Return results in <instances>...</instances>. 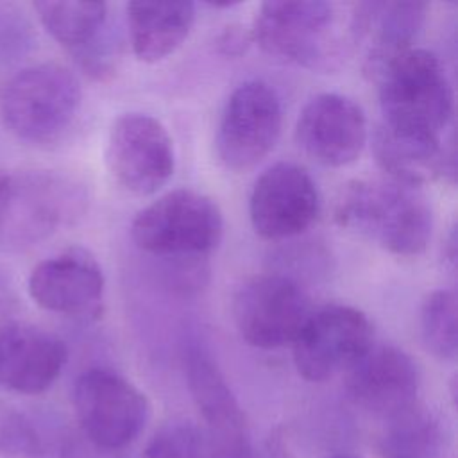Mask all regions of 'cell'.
Masks as SVG:
<instances>
[{"mask_svg":"<svg viewBox=\"0 0 458 458\" xmlns=\"http://www.w3.org/2000/svg\"><path fill=\"white\" fill-rule=\"evenodd\" d=\"M335 218L395 256L422 254L433 231L426 199L415 188L394 181L349 182L336 199Z\"/></svg>","mask_w":458,"mask_h":458,"instance_id":"obj_1","label":"cell"},{"mask_svg":"<svg viewBox=\"0 0 458 458\" xmlns=\"http://www.w3.org/2000/svg\"><path fill=\"white\" fill-rule=\"evenodd\" d=\"M381 125L401 134L442 140L453 116V88L442 61L429 50L410 48L374 77Z\"/></svg>","mask_w":458,"mask_h":458,"instance_id":"obj_2","label":"cell"},{"mask_svg":"<svg viewBox=\"0 0 458 458\" xmlns=\"http://www.w3.org/2000/svg\"><path fill=\"white\" fill-rule=\"evenodd\" d=\"M88 206L84 184L55 170L0 172V243L25 247L75 224Z\"/></svg>","mask_w":458,"mask_h":458,"instance_id":"obj_3","label":"cell"},{"mask_svg":"<svg viewBox=\"0 0 458 458\" xmlns=\"http://www.w3.org/2000/svg\"><path fill=\"white\" fill-rule=\"evenodd\" d=\"M81 100V82L70 68L39 63L9 81L2 95V118L18 140L52 143L72 127Z\"/></svg>","mask_w":458,"mask_h":458,"instance_id":"obj_4","label":"cell"},{"mask_svg":"<svg viewBox=\"0 0 458 458\" xmlns=\"http://www.w3.org/2000/svg\"><path fill=\"white\" fill-rule=\"evenodd\" d=\"M224 233L216 202L195 190L179 188L143 208L131 224L134 243L156 256L195 258L211 252Z\"/></svg>","mask_w":458,"mask_h":458,"instance_id":"obj_5","label":"cell"},{"mask_svg":"<svg viewBox=\"0 0 458 458\" xmlns=\"http://www.w3.org/2000/svg\"><path fill=\"white\" fill-rule=\"evenodd\" d=\"M338 25L331 2L279 0L261 4L250 36L268 55L315 70L340 55Z\"/></svg>","mask_w":458,"mask_h":458,"instance_id":"obj_6","label":"cell"},{"mask_svg":"<svg viewBox=\"0 0 458 458\" xmlns=\"http://www.w3.org/2000/svg\"><path fill=\"white\" fill-rule=\"evenodd\" d=\"M73 408L82 437L107 453L129 445L150 415L143 392L109 369H89L77 377Z\"/></svg>","mask_w":458,"mask_h":458,"instance_id":"obj_7","label":"cell"},{"mask_svg":"<svg viewBox=\"0 0 458 458\" xmlns=\"http://www.w3.org/2000/svg\"><path fill=\"white\" fill-rule=\"evenodd\" d=\"M311 313L304 288L286 274H259L233 297V318L242 338L259 349L293 344Z\"/></svg>","mask_w":458,"mask_h":458,"instance_id":"obj_8","label":"cell"},{"mask_svg":"<svg viewBox=\"0 0 458 458\" xmlns=\"http://www.w3.org/2000/svg\"><path fill=\"white\" fill-rule=\"evenodd\" d=\"M374 344V329L363 311L347 304L311 310L292 344L297 372L313 383L349 370Z\"/></svg>","mask_w":458,"mask_h":458,"instance_id":"obj_9","label":"cell"},{"mask_svg":"<svg viewBox=\"0 0 458 458\" xmlns=\"http://www.w3.org/2000/svg\"><path fill=\"white\" fill-rule=\"evenodd\" d=\"M283 125L281 100L263 81L242 82L227 98L218 129L216 156L234 172L256 166L277 143Z\"/></svg>","mask_w":458,"mask_h":458,"instance_id":"obj_10","label":"cell"},{"mask_svg":"<svg viewBox=\"0 0 458 458\" xmlns=\"http://www.w3.org/2000/svg\"><path fill=\"white\" fill-rule=\"evenodd\" d=\"M106 163L122 190L140 197L152 195L174 174V141L157 118L125 113L111 125Z\"/></svg>","mask_w":458,"mask_h":458,"instance_id":"obj_11","label":"cell"},{"mask_svg":"<svg viewBox=\"0 0 458 458\" xmlns=\"http://www.w3.org/2000/svg\"><path fill=\"white\" fill-rule=\"evenodd\" d=\"M320 211V197L311 175L299 165L276 163L252 186L249 216L265 240H284L304 233Z\"/></svg>","mask_w":458,"mask_h":458,"instance_id":"obj_12","label":"cell"},{"mask_svg":"<svg viewBox=\"0 0 458 458\" xmlns=\"http://www.w3.org/2000/svg\"><path fill=\"white\" fill-rule=\"evenodd\" d=\"M104 286L102 267L82 247H72L39 261L27 281L29 295L39 308L77 318L100 313Z\"/></svg>","mask_w":458,"mask_h":458,"instance_id":"obj_13","label":"cell"},{"mask_svg":"<svg viewBox=\"0 0 458 458\" xmlns=\"http://www.w3.org/2000/svg\"><path fill=\"white\" fill-rule=\"evenodd\" d=\"M184 372L204 429L224 458H256L245 413L211 356L199 345H188Z\"/></svg>","mask_w":458,"mask_h":458,"instance_id":"obj_14","label":"cell"},{"mask_svg":"<svg viewBox=\"0 0 458 458\" xmlns=\"http://www.w3.org/2000/svg\"><path fill=\"white\" fill-rule=\"evenodd\" d=\"M295 138L317 163L345 166L358 159L367 141L365 113L349 97L320 93L302 107Z\"/></svg>","mask_w":458,"mask_h":458,"instance_id":"obj_15","label":"cell"},{"mask_svg":"<svg viewBox=\"0 0 458 458\" xmlns=\"http://www.w3.org/2000/svg\"><path fill=\"white\" fill-rule=\"evenodd\" d=\"M420 372L403 349L372 344L347 370V392L363 410L386 420L417 404Z\"/></svg>","mask_w":458,"mask_h":458,"instance_id":"obj_16","label":"cell"},{"mask_svg":"<svg viewBox=\"0 0 458 458\" xmlns=\"http://www.w3.org/2000/svg\"><path fill=\"white\" fill-rule=\"evenodd\" d=\"M428 4L413 0L360 2L349 14L351 43L363 45V70L376 77L385 64L411 48L426 21Z\"/></svg>","mask_w":458,"mask_h":458,"instance_id":"obj_17","label":"cell"},{"mask_svg":"<svg viewBox=\"0 0 458 458\" xmlns=\"http://www.w3.org/2000/svg\"><path fill=\"white\" fill-rule=\"evenodd\" d=\"M68 360L64 342L54 333L23 322L0 331V386L36 395L48 390Z\"/></svg>","mask_w":458,"mask_h":458,"instance_id":"obj_18","label":"cell"},{"mask_svg":"<svg viewBox=\"0 0 458 458\" xmlns=\"http://www.w3.org/2000/svg\"><path fill=\"white\" fill-rule=\"evenodd\" d=\"M34 9L45 30L75 57L84 72L98 79L111 73L104 2L43 0L36 2Z\"/></svg>","mask_w":458,"mask_h":458,"instance_id":"obj_19","label":"cell"},{"mask_svg":"<svg viewBox=\"0 0 458 458\" xmlns=\"http://www.w3.org/2000/svg\"><path fill=\"white\" fill-rule=\"evenodd\" d=\"M377 165L394 182L417 188L437 177L454 182V148L442 145V140L401 134L377 125L372 141Z\"/></svg>","mask_w":458,"mask_h":458,"instance_id":"obj_20","label":"cell"},{"mask_svg":"<svg viewBox=\"0 0 458 458\" xmlns=\"http://www.w3.org/2000/svg\"><path fill=\"white\" fill-rule=\"evenodd\" d=\"M129 41L136 59L159 63L188 38L195 21L191 2H129Z\"/></svg>","mask_w":458,"mask_h":458,"instance_id":"obj_21","label":"cell"},{"mask_svg":"<svg viewBox=\"0 0 458 458\" xmlns=\"http://www.w3.org/2000/svg\"><path fill=\"white\" fill-rule=\"evenodd\" d=\"M444 445V428L440 419L424 406L388 419L379 438L383 458H437Z\"/></svg>","mask_w":458,"mask_h":458,"instance_id":"obj_22","label":"cell"},{"mask_svg":"<svg viewBox=\"0 0 458 458\" xmlns=\"http://www.w3.org/2000/svg\"><path fill=\"white\" fill-rule=\"evenodd\" d=\"M420 336L426 349L440 360L456 358V293L431 292L420 308Z\"/></svg>","mask_w":458,"mask_h":458,"instance_id":"obj_23","label":"cell"},{"mask_svg":"<svg viewBox=\"0 0 458 458\" xmlns=\"http://www.w3.org/2000/svg\"><path fill=\"white\" fill-rule=\"evenodd\" d=\"M145 458H224L204 428L193 422H170L148 440Z\"/></svg>","mask_w":458,"mask_h":458,"instance_id":"obj_24","label":"cell"},{"mask_svg":"<svg viewBox=\"0 0 458 458\" xmlns=\"http://www.w3.org/2000/svg\"><path fill=\"white\" fill-rule=\"evenodd\" d=\"M0 458H43L41 440L30 424L13 406L0 401Z\"/></svg>","mask_w":458,"mask_h":458,"instance_id":"obj_25","label":"cell"},{"mask_svg":"<svg viewBox=\"0 0 458 458\" xmlns=\"http://www.w3.org/2000/svg\"><path fill=\"white\" fill-rule=\"evenodd\" d=\"M249 41H250V38L245 32H242L240 29H229L220 36L218 47L225 55H238V54L245 52Z\"/></svg>","mask_w":458,"mask_h":458,"instance_id":"obj_26","label":"cell"},{"mask_svg":"<svg viewBox=\"0 0 458 458\" xmlns=\"http://www.w3.org/2000/svg\"><path fill=\"white\" fill-rule=\"evenodd\" d=\"M14 311V295L13 290L9 288V284L5 283V279L0 276V331L13 324L14 320L9 318V315H13Z\"/></svg>","mask_w":458,"mask_h":458,"instance_id":"obj_27","label":"cell"},{"mask_svg":"<svg viewBox=\"0 0 458 458\" xmlns=\"http://www.w3.org/2000/svg\"><path fill=\"white\" fill-rule=\"evenodd\" d=\"M444 256L447 258L451 268H454V263H456V233H454V229L449 233V238H447V243L444 249Z\"/></svg>","mask_w":458,"mask_h":458,"instance_id":"obj_28","label":"cell"}]
</instances>
